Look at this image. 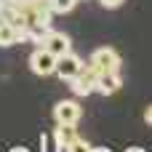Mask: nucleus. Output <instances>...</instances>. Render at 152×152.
Masks as SVG:
<instances>
[{
  "mask_svg": "<svg viewBox=\"0 0 152 152\" xmlns=\"http://www.w3.org/2000/svg\"><path fill=\"white\" fill-rule=\"evenodd\" d=\"M96 77H99V69H96L91 61L83 64V69L69 80L72 94H75V96H88V94H94V91H96Z\"/></svg>",
  "mask_w": 152,
  "mask_h": 152,
  "instance_id": "nucleus-1",
  "label": "nucleus"
},
{
  "mask_svg": "<svg viewBox=\"0 0 152 152\" xmlns=\"http://www.w3.org/2000/svg\"><path fill=\"white\" fill-rule=\"evenodd\" d=\"M29 69H32L35 75H40V77L53 75V72H56V56H53L48 48L37 45V48L32 51V56H29Z\"/></svg>",
  "mask_w": 152,
  "mask_h": 152,
  "instance_id": "nucleus-2",
  "label": "nucleus"
},
{
  "mask_svg": "<svg viewBox=\"0 0 152 152\" xmlns=\"http://www.w3.org/2000/svg\"><path fill=\"white\" fill-rule=\"evenodd\" d=\"M91 64L99 69V72H118L120 69V53L110 45H102L91 53Z\"/></svg>",
  "mask_w": 152,
  "mask_h": 152,
  "instance_id": "nucleus-3",
  "label": "nucleus"
},
{
  "mask_svg": "<svg viewBox=\"0 0 152 152\" xmlns=\"http://www.w3.org/2000/svg\"><path fill=\"white\" fill-rule=\"evenodd\" d=\"M80 115H83V110H80V104L75 99H64V102H59L53 107V120L59 126H77Z\"/></svg>",
  "mask_w": 152,
  "mask_h": 152,
  "instance_id": "nucleus-4",
  "label": "nucleus"
},
{
  "mask_svg": "<svg viewBox=\"0 0 152 152\" xmlns=\"http://www.w3.org/2000/svg\"><path fill=\"white\" fill-rule=\"evenodd\" d=\"M83 64H86V61H83L77 53H72V51H69V53H64V56H59V59H56V75H59L61 80H67V83H69V80L83 69Z\"/></svg>",
  "mask_w": 152,
  "mask_h": 152,
  "instance_id": "nucleus-5",
  "label": "nucleus"
},
{
  "mask_svg": "<svg viewBox=\"0 0 152 152\" xmlns=\"http://www.w3.org/2000/svg\"><path fill=\"white\" fill-rule=\"evenodd\" d=\"M43 48H48L56 59L59 56H64V53H69V48H72V40H69V35H64V32H48V37H45V43H43Z\"/></svg>",
  "mask_w": 152,
  "mask_h": 152,
  "instance_id": "nucleus-6",
  "label": "nucleus"
},
{
  "mask_svg": "<svg viewBox=\"0 0 152 152\" xmlns=\"http://www.w3.org/2000/svg\"><path fill=\"white\" fill-rule=\"evenodd\" d=\"M120 86H123L120 72H99V77H96V91H99V94H104V96L118 94V91H120Z\"/></svg>",
  "mask_w": 152,
  "mask_h": 152,
  "instance_id": "nucleus-7",
  "label": "nucleus"
},
{
  "mask_svg": "<svg viewBox=\"0 0 152 152\" xmlns=\"http://www.w3.org/2000/svg\"><path fill=\"white\" fill-rule=\"evenodd\" d=\"M21 40H27V29H19L11 21H3L0 19V48H8V45L21 43Z\"/></svg>",
  "mask_w": 152,
  "mask_h": 152,
  "instance_id": "nucleus-8",
  "label": "nucleus"
},
{
  "mask_svg": "<svg viewBox=\"0 0 152 152\" xmlns=\"http://www.w3.org/2000/svg\"><path fill=\"white\" fill-rule=\"evenodd\" d=\"M72 139H75V126H59V123H56V131H53V144H56V150H69Z\"/></svg>",
  "mask_w": 152,
  "mask_h": 152,
  "instance_id": "nucleus-9",
  "label": "nucleus"
},
{
  "mask_svg": "<svg viewBox=\"0 0 152 152\" xmlns=\"http://www.w3.org/2000/svg\"><path fill=\"white\" fill-rule=\"evenodd\" d=\"M48 32H51V24H29L27 27V40L35 43V45H43Z\"/></svg>",
  "mask_w": 152,
  "mask_h": 152,
  "instance_id": "nucleus-10",
  "label": "nucleus"
},
{
  "mask_svg": "<svg viewBox=\"0 0 152 152\" xmlns=\"http://www.w3.org/2000/svg\"><path fill=\"white\" fill-rule=\"evenodd\" d=\"M75 5H77V0H51L53 16H56V13H59V16H61V13H69V11L75 8Z\"/></svg>",
  "mask_w": 152,
  "mask_h": 152,
  "instance_id": "nucleus-11",
  "label": "nucleus"
},
{
  "mask_svg": "<svg viewBox=\"0 0 152 152\" xmlns=\"http://www.w3.org/2000/svg\"><path fill=\"white\" fill-rule=\"evenodd\" d=\"M88 147H91V144H86V142H83V139H77V136H75V139H72V144H69V150H88Z\"/></svg>",
  "mask_w": 152,
  "mask_h": 152,
  "instance_id": "nucleus-12",
  "label": "nucleus"
},
{
  "mask_svg": "<svg viewBox=\"0 0 152 152\" xmlns=\"http://www.w3.org/2000/svg\"><path fill=\"white\" fill-rule=\"evenodd\" d=\"M99 3H102L104 8H110V11H112V8H120V5H123L126 0H99Z\"/></svg>",
  "mask_w": 152,
  "mask_h": 152,
  "instance_id": "nucleus-13",
  "label": "nucleus"
},
{
  "mask_svg": "<svg viewBox=\"0 0 152 152\" xmlns=\"http://www.w3.org/2000/svg\"><path fill=\"white\" fill-rule=\"evenodd\" d=\"M144 123H147V126H152V104L144 110Z\"/></svg>",
  "mask_w": 152,
  "mask_h": 152,
  "instance_id": "nucleus-14",
  "label": "nucleus"
},
{
  "mask_svg": "<svg viewBox=\"0 0 152 152\" xmlns=\"http://www.w3.org/2000/svg\"><path fill=\"white\" fill-rule=\"evenodd\" d=\"M3 3H21V0H3Z\"/></svg>",
  "mask_w": 152,
  "mask_h": 152,
  "instance_id": "nucleus-15",
  "label": "nucleus"
}]
</instances>
